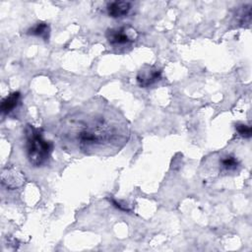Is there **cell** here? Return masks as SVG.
Returning a JSON list of instances; mask_svg holds the SVG:
<instances>
[{
	"instance_id": "cell-1",
	"label": "cell",
	"mask_w": 252,
	"mask_h": 252,
	"mask_svg": "<svg viewBox=\"0 0 252 252\" xmlns=\"http://www.w3.org/2000/svg\"><path fill=\"white\" fill-rule=\"evenodd\" d=\"M78 124L71 126V136L74 138L79 149L88 153L94 150H105L107 146H114L117 142H124V134L118 133L115 119H110L101 112L94 115L89 113L88 118L74 117Z\"/></svg>"
},
{
	"instance_id": "cell-2",
	"label": "cell",
	"mask_w": 252,
	"mask_h": 252,
	"mask_svg": "<svg viewBox=\"0 0 252 252\" xmlns=\"http://www.w3.org/2000/svg\"><path fill=\"white\" fill-rule=\"evenodd\" d=\"M25 148L29 162L39 167L45 165L53 152V143L46 140L40 128L28 124L25 128Z\"/></svg>"
},
{
	"instance_id": "cell-3",
	"label": "cell",
	"mask_w": 252,
	"mask_h": 252,
	"mask_svg": "<svg viewBox=\"0 0 252 252\" xmlns=\"http://www.w3.org/2000/svg\"><path fill=\"white\" fill-rule=\"evenodd\" d=\"M105 36L109 44L113 46H120L132 43L137 38L138 33L129 27H119L108 29L105 32Z\"/></svg>"
},
{
	"instance_id": "cell-4",
	"label": "cell",
	"mask_w": 252,
	"mask_h": 252,
	"mask_svg": "<svg viewBox=\"0 0 252 252\" xmlns=\"http://www.w3.org/2000/svg\"><path fill=\"white\" fill-rule=\"evenodd\" d=\"M161 79V70L156 66H144L137 74L136 80L141 88H149Z\"/></svg>"
},
{
	"instance_id": "cell-5",
	"label": "cell",
	"mask_w": 252,
	"mask_h": 252,
	"mask_svg": "<svg viewBox=\"0 0 252 252\" xmlns=\"http://www.w3.org/2000/svg\"><path fill=\"white\" fill-rule=\"evenodd\" d=\"M132 9V3L129 1H112L107 3L106 11L111 18H123L129 14Z\"/></svg>"
},
{
	"instance_id": "cell-6",
	"label": "cell",
	"mask_w": 252,
	"mask_h": 252,
	"mask_svg": "<svg viewBox=\"0 0 252 252\" xmlns=\"http://www.w3.org/2000/svg\"><path fill=\"white\" fill-rule=\"evenodd\" d=\"M20 100H21V93L20 92H13V93L9 94L1 101V105H0L1 112L6 115L12 113L18 107Z\"/></svg>"
},
{
	"instance_id": "cell-7",
	"label": "cell",
	"mask_w": 252,
	"mask_h": 252,
	"mask_svg": "<svg viewBox=\"0 0 252 252\" xmlns=\"http://www.w3.org/2000/svg\"><path fill=\"white\" fill-rule=\"evenodd\" d=\"M2 182L8 188H18L23 184V176L21 172H17L16 170H8L7 172L3 171L2 173Z\"/></svg>"
},
{
	"instance_id": "cell-8",
	"label": "cell",
	"mask_w": 252,
	"mask_h": 252,
	"mask_svg": "<svg viewBox=\"0 0 252 252\" xmlns=\"http://www.w3.org/2000/svg\"><path fill=\"white\" fill-rule=\"evenodd\" d=\"M27 33L30 35L40 37L43 40L48 41L49 35H50V27L48 24H46L44 22H38L34 26L31 27L28 30Z\"/></svg>"
},
{
	"instance_id": "cell-9",
	"label": "cell",
	"mask_w": 252,
	"mask_h": 252,
	"mask_svg": "<svg viewBox=\"0 0 252 252\" xmlns=\"http://www.w3.org/2000/svg\"><path fill=\"white\" fill-rule=\"evenodd\" d=\"M220 164L221 170L228 172V171L235 170L239 166V161L234 156L226 155L220 158Z\"/></svg>"
},
{
	"instance_id": "cell-10",
	"label": "cell",
	"mask_w": 252,
	"mask_h": 252,
	"mask_svg": "<svg viewBox=\"0 0 252 252\" xmlns=\"http://www.w3.org/2000/svg\"><path fill=\"white\" fill-rule=\"evenodd\" d=\"M237 19L239 21V24H241L242 26L243 24H249L251 19V6L250 5L243 6L237 15Z\"/></svg>"
},
{
	"instance_id": "cell-11",
	"label": "cell",
	"mask_w": 252,
	"mask_h": 252,
	"mask_svg": "<svg viewBox=\"0 0 252 252\" xmlns=\"http://www.w3.org/2000/svg\"><path fill=\"white\" fill-rule=\"evenodd\" d=\"M235 130L242 138L248 139L251 137L252 131H251V127L249 125H246L244 123H237V124H235Z\"/></svg>"
},
{
	"instance_id": "cell-12",
	"label": "cell",
	"mask_w": 252,
	"mask_h": 252,
	"mask_svg": "<svg viewBox=\"0 0 252 252\" xmlns=\"http://www.w3.org/2000/svg\"><path fill=\"white\" fill-rule=\"evenodd\" d=\"M109 202L112 204L113 207H115L116 209H118V210H120V211H122V212H127V213L131 212V209H130L125 203H122V202H120V201L114 199L113 197L109 198Z\"/></svg>"
}]
</instances>
